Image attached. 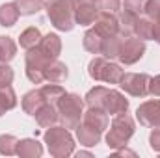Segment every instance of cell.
<instances>
[{
    "instance_id": "6da1fadb",
    "label": "cell",
    "mask_w": 160,
    "mask_h": 158,
    "mask_svg": "<svg viewBox=\"0 0 160 158\" xmlns=\"http://www.w3.org/2000/svg\"><path fill=\"white\" fill-rule=\"evenodd\" d=\"M84 102L88 106L102 108L110 116H118V114H123V112H128V99H125L123 93L116 91V89H110V87H104V86L91 87L86 93Z\"/></svg>"
},
{
    "instance_id": "7a4b0ae2",
    "label": "cell",
    "mask_w": 160,
    "mask_h": 158,
    "mask_svg": "<svg viewBox=\"0 0 160 158\" xmlns=\"http://www.w3.org/2000/svg\"><path fill=\"white\" fill-rule=\"evenodd\" d=\"M45 11L52 26L60 32L75 28V0H45Z\"/></svg>"
},
{
    "instance_id": "3957f363",
    "label": "cell",
    "mask_w": 160,
    "mask_h": 158,
    "mask_svg": "<svg viewBox=\"0 0 160 158\" xmlns=\"http://www.w3.org/2000/svg\"><path fill=\"white\" fill-rule=\"evenodd\" d=\"M43 138H45V143H47L50 156L65 158L75 153V140H73L69 128H65L63 125L62 126H58V125L48 126V130L45 132Z\"/></svg>"
},
{
    "instance_id": "277c9868",
    "label": "cell",
    "mask_w": 160,
    "mask_h": 158,
    "mask_svg": "<svg viewBox=\"0 0 160 158\" xmlns=\"http://www.w3.org/2000/svg\"><path fill=\"white\" fill-rule=\"evenodd\" d=\"M134 130H136L134 119L130 117L127 112L118 114L114 117V121L110 123V130L106 134V145H108V149L116 151V149H121V147H127V143L134 136Z\"/></svg>"
},
{
    "instance_id": "5b68a950",
    "label": "cell",
    "mask_w": 160,
    "mask_h": 158,
    "mask_svg": "<svg viewBox=\"0 0 160 158\" xmlns=\"http://www.w3.org/2000/svg\"><path fill=\"white\" fill-rule=\"evenodd\" d=\"M58 114H60V121L65 128L69 130H77L80 125V119L84 116V101L77 93H67L58 101Z\"/></svg>"
},
{
    "instance_id": "8992f818",
    "label": "cell",
    "mask_w": 160,
    "mask_h": 158,
    "mask_svg": "<svg viewBox=\"0 0 160 158\" xmlns=\"http://www.w3.org/2000/svg\"><path fill=\"white\" fill-rule=\"evenodd\" d=\"M123 69L119 63H114L112 60L104 56H95L88 65V75L95 82H106V84H119L123 77Z\"/></svg>"
},
{
    "instance_id": "52a82bcc",
    "label": "cell",
    "mask_w": 160,
    "mask_h": 158,
    "mask_svg": "<svg viewBox=\"0 0 160 158\" xmlns=\"http://www.w3.org/2000/svg\"><path fill=\"white\" fill-rule=\"evenodd\" d=\"M54 62L50 58H47L39 50V47H34L26 52L24 58V65H26V77L32 84H41L45 82V71L48 67V63Z\"/></svg>"
},
{
    "instance_id": "ba28073f",
    "label": "cell",
    "mask_w": 160,
    "mask_h": 158,
    "mask_svg": "<svg viewBox=\"0 0 160 158\" xmlns=\"http://www.w3.org/2000/svg\"><path fill=\"white\" fill-rule=\"evenodd\" d=\"M143 54H145V41L136 36H128V37H123L118 60L123 65H134L143 58Z\"/></svg>"
},
{
    "instance_id": "9c48e42d",
    "label": "cell",
    "mask_w": 160,
    "mask_h": 158,
    "mask_svg": "<svg viewBox=\"0 0 160 158\" xmlns=\"http://www.w3.org/2000/svg\"><path fill=\"white\" fill-rule=\"evenodd\" d=\"M149 80L147 73H123L119 80L121 89L132 97H147L149 95Z\"/></svg>"
},
{
    "instance_id": "30bf717a",
    "label": "cell",
    "mask_w": 160,
    "mask_h": 158,
    "mask_svg": "<svg viewBox=\"0 0 160 158\" xmlns=\"http://www.w3.org/2000/svg\"><path fill=\"white\" fill-rule=\"evenodd\" d=\"M136 119L140 121L142 126H147V128H155L160 126V101H145L138 106L136 110Z\"/></svg>"
},
{
    "instance_id": "8fae6325",
    "label": "cell",
    "mask_w": 160,
    "mask_h": 158,
    "mask_svg": "<svg viewBox=\"0 0 160 158\" xmlns=\"http://www.w3.org/2000/svg\"><path fill=\"white\" fill-rule=\"evenodd\" d=\"M93 30L99 32L102 37H108V36H116L119 34V17L114 15V13H106V11H101L93 22Z\"/></svg>"
},
{
    "instance_id": "7c38bea8",
    "label": "cell",
    "mask_w": 160,
    "mask_h": 158,
    "mask_svg": "<svg viewBox=\"0 0 160 158\" xmlns=\"http://www.w3.org/2000/svg\"><path fill=\"white\" fill-rule=\"evenodd\" d=\"M99 4L95 2H80L75 0V22L80 26H89L95 22L99 15Z\"/></svg>"
},
{
    "instance_id": "4fadbf2b",
    "label": "cell",
    "mask_w": 160,
    "mask_h": 158,
    "mask_svg": "<svg viewBox=\"0 0 160 158\" xmlns=\"http://www.w3.org/2000/svg\"><path fill=\"white\" fill-rule=\"evenodd\" d=\"M82 123L99 130V132H104L110 125V119H108V114L102 110V108H95V106H88V110L84 112L82 116Z\"/></svg>"
},
{
    "instance_id": "5bb4252c",
    "label": "cell",
    "mask_w": 160,
    "mask_h": 158,
    "mask_svg": "<svg viewBox=\"0 0 160 158\" xmlns=\"http://www.w3.org/2000/svg\"><path fill=\"white\" fill-rule=\"evenodd\" d=\"M45 104H47V99H45L41 87L24 93V97H22V101H21V106H22L24 114H28V116H36Z\"/></svg>"
},
{
    "instance_id": "9a60e30c",
    "label": "cell",
    "mask_w": 160,
    "mask_h": 158,
    "mask_svg": "<svg viewBox=\"0 0 160 158\" xmlns=\"http://www.w3.org/2000/svg\"><path fill=\"white\" fill-rule=\"evenodd\" d=\"M39 50L50 60H58V56L62 54V39L58 34H47L39 41Z\"/></svg>"
},
{
    "instance_id": "2e32d148",
    "label": "cell",
    "mask_w": 160,
    "mask_h": 158,
    "mask_svg": "<svg viewBox=\"0 0 160 158\" xmlns=\"http://www.w3.org/2000/svg\"><path fill=\"white\" fill-rule=\"evenodd\" d=\"M69 77V69L63 62L60 60H54L48 63L47 71H45V82H52V84H62L65 82Z\"/></svg>"
},
{
    "instance_id": "e0dca14e",
    "label": "cell",
    "mask_w": 160,
    "mask_h": 158,
    "mask_svg": "<svg viewBox=\"0 0 160 158\" xmlns=\"http://www.w3.org/2000/svg\"><path fill=\"white\" fill-rule=\"evenodd\" d=\"M41 155H43V145H41L36 138L19 140L17 156H21V158H39Z\"/></svg>"
},
{
    "instance_id": "ac0fdd59",
    "label": "cell",
    "mask_w": 160,
    "mask_h": 158,
    "mask_svg": "<svg viewBox=\"0 0 160 158\" xmlns=\"http://www.w3.org/2000/svg\"><path fill=\"white\" fill-rule=\"evenodd\" d=\"M34 117H36V121H38V125H39L41 128H48V126H52V125H56V123L60 121L58 106H56V104L47 102V104L41 108Z\"/></svg>"
},
{
    "instance_id": "d6986e66",
    "label": "cell",
    "mask_w": 160,
    "mask_h": 158,
    "mask_svg": "<svg viewBox=\"0 0 160 158\" xmlns=\"http://www.w3.org/2000/svg\"><path fill=\"white\" fill-rule=\"evenodd\" d=\"M19 17H21V11H19L15 2H6V4L0 6V26L11 28V26L17 24Z\"/></svg>"
},
{
    "instance_id": "ffe728a7",
    "label": "cell",
    "mask_w": 160,
    "mask_h": 158,
    "mask_svg": "<svg viewBox=\"0 0 160 158\" xmlns=\"http://www.w3.org/2000/svg\"><path fill=\"white\" fill-rule=\"evenodd\" d=\"M101 136H102V132H99L84 123L77 126V138H78L80 145H84V147H95L101 141Z\"/></svg>"
},
{
    "instance_id": "44dd1931",
    "label": "cell",
    "mask_w": 160,
    "mask_h": 158,
    "mask_svg": "<svg viewBox=\"0 0 160 158\" xmlns=\"http://www.w3.org/2000/svg\"><path fill=\"white\" fill-rule=\"evenodd\" d=\"M153 32H155V26H153V22H151L149 17L142 15V17H138L134 21L132 34L136 37H140V39H143V41H153Z\"/></svg>"
},
{
    "instance_id": "7402d4cb",
    "label": "cell",
    "mask_w": 160,
    "mask_h": 158,
    "mask_svg": "<svg viewBox=\"0 0 160 158\" xmlns=\"http://www.w3.org/2000/svg\"><path fill=\"white\" fill-rule=\"evenodd\" d=\"M121 43H123V37H121L119 34L104 37V39H102V45H101V56H104V58H108V60L118 58V56H119Z\"/></svg>"
},
{
    "instance_id": "603a6c76",
    "label": "cell",
    "mask_w": 160,
    "mask_h": 158,
    "mask_svg": "<svg viewBox=\"0 0 160 158\" xmlns=\"http://www.w3.org/2000/svg\"><path fill=\"white\" fill-rule=\"evenodd\" d=\"M143 15L151 19V22H153V26H155L153 41H157L160 45V0H149Z\"/></svg>"
},
{
    "instance_id": "cb8c5ba5",
    "label": "cell",
    "mask_w": 160,
    "mask_h": 158,
    "mask_svg": "<svg viewBox=\"0 0 160 158\" xmlns=\"http://www.w3.org/2000/svg\"><path fill=\"white\" fill-rule=\"evenodd\" d=\"M17 106V95L9 86H0V117L8 112V110H13Z\"/></svg>"
},
{
    "instance_id": "d4e9b609",
    "label": "cell",
    "mask_w": 160,
    "mask_h": 158,
    "mask_svg": "<svg viewBox=\"0 0 160 158\" xmlns=\"http://www.w3.org/2000/svg\"><path fill=\"white\" fill-rule=\"evenodd\" d=\"M147 2L149 0H125L123 6H121V13H125L130 19H138L145 13Z\"/></svg>"
},
{
    "instance_id": "484cf974",
    "label": "cell",
    "mask_w": 160,
    "mask_h": 158,
    "mask_svg": "<svg viewBox=\"0 0 160 158\" xmlns=\"http://www.w3.org/2000/svg\"><path fill=\"white\" fill-rule=\"evenodd\" d=\"M102 39H104V37H102L99 32H95L93 28H89V30L84 34V37H82V45H84V48H86L88 52H91V54H101Z\"/></svg>"
},
{
    "instance_id": "4316f807",
    "label": "cell",
    "mask_w": 160,
    "mask_h": 158,
    "mask_svg": "<svg viewBox=\"0 0 160 158\" xmlns=\"http://www.w3.org/2000/svg\"><path fill=\"white\" fill-rule=\"evenodd\" d=\"M41 32L39 28H36V26H30V28H26L22 34H21V37H19V43H21V47L22 48H26V50H30V48H34V47H38L41 41Z\"/></svg>"
},
{
    "instance_id": "83f0119b",
    "label": "cell",
    "mask_w": 160,
    "mask_h": 158,
    "mask_svg": "<svg viewBox=\"0 0 160 158\" xmlns=\"http://www.w3.org/2000/svg\"><path fill=\"white\" fill-rule=\"evenodd\" d=\"M17 56V43L9 36H0V62H11Z\"/></svg>"
},
{
    "instance_id": "f1b7e54d",
    "label": "cell",
    "mask_w": 160,
    "mask_h": 158,
    "mask_svg": "<svg viewBox=\"0 0 160 158\" xmlns=\"http://www.w3.org/2000/svg\"><path fill=\"white\" fill-rule=\"evenodd\" d=\"M41 91H43L47 102H50V104H58V101L65 95V89H63L60 84H52V82L45 84V86L41 87Z\"/></svg>"
},
{
    "instance_id": "f546056e",
    "label": "cell",
    "mask_w": 160,
    "mask_h": 158,
    "mask_svg": "<svg viewBox=\"0 0 160 158\" xmlns=\"http://www.w3.org/2000/svg\"><path fill=\"white\" fill-rule=\"evenodd\" d=\"M21 15H36L45 7V0H15Z\"/></svg>"
},
{
    "instance_id": "4dcf8cb0",
    "label": "cell",
    "mask_w": 160,
    "mask_h": 158,
    "mask_svg": "<svg viewBox=\"0 0 160 158\" xmlns=\"http://www.w3.org/2000/svg\"><path fill=\"white\" fill-rule=\"evenodd\" d=\"M17 145H19V140L13 134H0V155L4 156L17 155Z\"/></svg>"
},
{
    "instance_id": "1f68e13d",
    "label": "cell",
    "mask_w": 160,
    "mask_h": 158,
    "mask_svg": "<svg viewBox=\"0 0 160 158\" xmlns=\"http://www.w3.org/2000/svg\"><path fill=\"white\" fill-rule=\"evenodd\" d=\"M121 6H123L121 0H99V11H106V13L119 15Z\"/></svg>"
},
{
    "instance_id": "d6a6232c",
    "label": "cell",
    "mask_w": 160,
    "mask_h": 158,
    "mask_svg": "<svg viewBox=\"0 0 160 158\" xmlns=\"http://www.w3.org/2000/svg\"><path fill=\"white\" fill-rule=\"evenodd\" d=\"M13 69L6 62H0V86H9L13 82Z\"/></svg>"
},
{
    "instance_id": "836d02e7",
    "label": "cell",
    "mask_w": 160,
    "mask_h": 158,
    "mask_svg": "<svg viewBox=\"0 0 160 158\" xmlns=\"http://www.w3.org/2000/svg\"><path fill=\"white\" fill-rule=\"evenodd\" d=\"M149 145L155 153H160V126H155L149 134Z\"/></svg>"
},
{
    "instance_id": "e575fe53",
    "label": "cell",
    "mask_w": 160,
    "mask_h": 158,
    "mask_svg": "<svg viewBox=\"0 0 160 158\" xmlns=\"http://www.w3.org/2000/svg\"><path fill=\"white\" fill-rule=\"evenodd\" d=\"M149 95L160 97V75H157V77H153L149 80Z\"/></svg>"
},
{
    "instance_id": "d590c367",
    "label": "cell",
    "mask_w": 160,
    "mask_h": 158,
    "mask_svg": "<svg viewBox=\"0 0 160 158\" xmlns=\"http://www.w3.org/2000/svg\"><path fill=\"white\" fill-rule=\"evenodd\" d=\"M77 156H91V153H88V151H80V153H77Z\"/></svg>"
},
{
    "instance_id": "8d00e7d4",
    "label": "cell",
    "mask_w": 160,
    "mask_h": 158,
    "mask_svg": "<svg viewBox=\"0 0 160 158\" xmlns=\"http://www.w3.org/2000/svg\"><path fill=\"white\" fill-rule=\"evenodd\" d=\"M80 2H95V4H99V0H80Z\"/></svg>"
}]
</instances>
